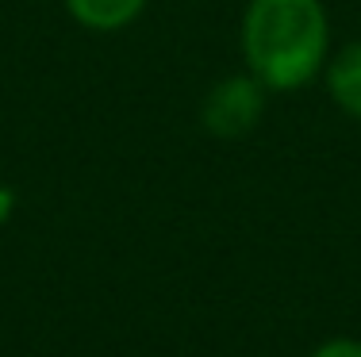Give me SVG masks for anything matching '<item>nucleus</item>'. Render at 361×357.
I'll list each match as a JSON object with an SVG mask.
<instances>
[{
  "label": "nucleus",
  "mask_w": 361,
  "mask_h": 357,
  "mask_svg": "<svg viewBox=\"0 0 361 357\" xmlns=\"http://www.w3.org/2000/svg\"><path fill=\"white\" fill-rule=\"evenodd\" d=\"M334 27L323 0H246L238 20V54L273 96L300 92L323 77Z\"/></svg>",
  "instance_id": "f257e3e1"
},
{
  "label": "nucleus",
  "mask_w": 361,
  "mask_h": 357,
  "mask_svg": "<svg viewBox=\"0 0 361 357\" xmlns=\"http://www.w3.org/2000/svg\"><path fill=\"white\" fill-rule=\"evenodd\" d=\"M269 96L273 92L250 70L223 73L216 84H208V92L196 104V123L216 142H243L262 127L269 112Z\"/></svg>",
  "instance_id": "f03ea898"
},
{
  "label": "nucleus",
  "mask_w": 361,
  "mask_h": 357,
  "mask_svg": "<svg viewBox=\"0 0 361 357\" xmlns=\"http://www.w3.org/2000/svg\"><path fill=\"white\" fill-rule=\"evenodd\" d=\"M319 84L326 89L331 104L338 108L342 115L361 123V39L338 42V46L331 50Z\"/></svg>",
  "instance_id": "7ed1b4c3"
},
{
  "label": "nucleus",
  "mask_w": 361,
  "mask_h": 357,
  "mask_svg": "<svg viewBox=\"0 0 361 357\" xmlns=\"http://www.w3.org/2000/svg\"><path fill=\"white\" fill-rule=\"evenodd\" d=\"M62 8L89 35H119L150 12V0H62Z\"/></svg>",
  "instance_id": "20e7f679"
},
{
  "label": "nucleus",
  "mask_w": 361,
  "mask_h": 357,
  "mask_svg": "<svg viewBox=\"0 0 361 357\" xmlns=\"http://www.w3.org/2000/svg\"><path fill=\"white\" fill-rule=\"evenodd\" d=\"M307 357H361V338H346V334L326 338V342H319Z\"/></svg>",
  "instance_id": "39448f33"
}]
</instances>
